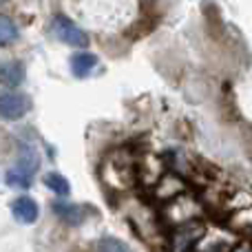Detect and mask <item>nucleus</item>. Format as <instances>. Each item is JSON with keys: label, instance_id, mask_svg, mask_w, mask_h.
Listing matches in <instances>:
<instances>
[{"label": "nucleus", "instance_id": "f257e3e1", "mask_svg": "<svg viewBox=\"0 0 252 252\" xmlns=\"http://www.w3.org/2000/svg\"><path fill=\"white\" fill-rule=\"evenodd\" d=\"M53 31H56V35L62 40V42L71 44V47L82 49V47H87L89 44L87 31L80 29V27L66 16H56V20H53Z\"/></svg>", "mask_w": 252, "mask_h": 252}, {"label": "nucleus", "instance_id": "f03ea898", "mask_svg": "<svg viewBox=\"0 0 252 252\" xmlns=\"http://www.w3.org/2000/svg\"><path fill=\"white\" fill-rule=\"evenodd\" d=\"M29 97L22 95L16 91H7L0 93V118L9 120V122H16V120L25 118L27 111H29Z\"/></svg>", "mask_w": 252, "mask_h": 252}, {"label": "nucleus", "instance_id": "7ed1b4c3", "mask_svg": "<svg viewBox=\"0 0 252 252\" xmlns=\"http://www.w3.org/2000/svg\"><path fill=\"white\" fill-rule=\"evenodd\" d=\"M53 213L64 223H69V226H80V223H84L89 210H87V206H78V204H71V201L56 199L53 201Z\"/></svg>", "mask_w": 252, "mask_h": 252}, {"label": "nucleus", "instance_id": "20e7f679", "mask_svg": "<svg viewBox=\"0 0 252 252\" xmlns=\"http://www.w3.org/2000/svg\"><path fill=\"white\" fill-rule=\"evenodd\" d=\"M11 213H13V217H16V221L33 223L35 219H38V204H35V199L22 195V197H18V199H13Z\"/></svg>", "mask_w": 252, "mask_h": 252}, {"label": "nucleus", "instance_id": "39448f33", "mask_svg": "<svg viewBox=\"0 0 252 252\" xmlns=\"http://www.w3.org/2000/svg\"><path fill=\"white\" fill-rule=\"evenodd\" d=\"M22 80H25V69L20 62H0V84L2 87H18V84H22Z\"/></svg>", "mask_w": 252, "mask_h": 252}, {"label": "nucleus", "instance_id": "423d86ee", "mask_svg": "<svg viewBox=\"0 0 252 252\" xmlns=\"http://www.w3.org/2000/svg\"><path fill=\"white\" fill-rule=\"evenodd\" d=\"M97 64V58L89 51H75L71 56V73L75 78H87Z\"/></svg>", "mask_w": 252, "mask_h": 252}, {"label": "nucleus", "instance_id": "0eeeda50", "mask_svg": "<svg viewBox=\"0 0 252 252\" xmlns=\"http://www.w3.org/2000/svg\"><path fill=\"white\" fill-rule=\"evenodd\" d=\"M40 166V157L35 153V148L31 144H22L20 146V153H18V170L27 175H33Z\"/></svg>", "mask_w": 252, "mask_h": 252}, {"label": "nucleus", "instance_id": "6e6552de", "mask_svg": "<svg viewBox=\"0 0 252 252\" xmlns=\"http://www.w3.org/2000/svg\"><path fill=\"white\" fill-rule=\"evenodd\" d=\"M44 186H47L49 190H53L56 195H60V197H66L71 192L69 179L62 177L60 173H47L44 175Z\"/></svg>", "mask_w": 252, "mask_h": 252}, {"label": "nucleus", "instance_id": "1a4fd4ad", "mask_svg": "<svg viewBox=\"0 0 252 252\" xmlns=\"http://www.w3.org/2000/svg\"><path fill=\"white\" fill-rule=\"evenodd\" d=\"M18 40V27L16 22L9 16L0 13V47H7V44L16 42Z\"/></svg>", "mask_w": 252, "mask_h": 252}, {"label": "nucleus", "instance_id": "9d476101", "mask_svg": "<svg viewBox=\"0 0 252 252\" xmlns=\"http://www.w3.org/2000/svg\"><path fill=\"white\" fill-rule=\"evenodd\" d=\"M95 252H130V248L115 237H102L95 244Z\"/></svg>", "mask_w": 252, "mask_h": 252}, {"label": "nucleus", "instance_id": "9b49d317", "mask_svg": "<svg viewBox=\"0 0 252 252\" xmlns=\"http://www.w3.org/2000/svg\"><path fill=\"white\" fill-rule=\"evenodd\" d=\"M4 182L13 188H29L31 186V175L22 173V170H7Z\"/></svg>", "mask_w": 252, "mask_h": 252}, {"label": "nucleus", "instance_id": "f8f14e48", "mask_svg": "<svg viewBox=\"0 0 252 252\" xmlns=\"http://www.w3.org/2000/svg\"><path fill=\"white\" fill-rule=\"evenodd\" d=\"M0 2H2V0H0Z\"/></svg>", "mask_w": 252, "mask_h": 252}]
</instances>
